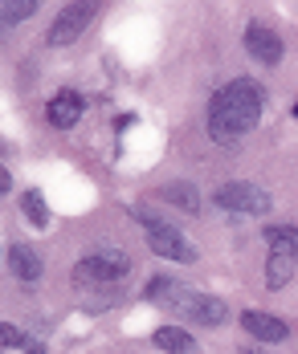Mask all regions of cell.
<instances>
[{
	"mask_svg": "<svg viewBox=\"0 0 298 354\" xmlns=\"http://www.w3.org/2000/svg\"><path fill=\"white\" fill-rule=\"evenodd\" d=\"M261 106H265V94H261L258 82H249V77L229 82L209 102V135L217 142H237L241 135H249L258 127Z\"/></svg>",
	"mask_w": 298,
	"mask_h": 354,
	"instance_id": "1",
	"label": "cell"
},
{
	"mask_svg": "<svg viewBox=\"0 0 298 354\" xmlns=\"http://www.w3.org/2000/svg\"><path fill=\"white\" fill-rule=\"evenodd\" d=\"M143 220V228H148V245L155 257H164V261H176V265H192L196 261V248L188 245L184 232H176L172 224H159L151 212H139Z\"/></svg>",
	"mask_w": 298,
	"mask_h": 354,
	"instance_id": "2",
	"label": "cell"
},
{
	"mask_svg": "<svg viewBox=\"0 0 298 354\" xmlns=\"http://www.w3.org/2000/svg\"><path fill=\"white\" fill-rule=\"evenodd\" d=\"M213 204L225 208V212H245V216H261L270 212V192L258 187V183H245V179H233V183H225L217 187V196H213Z\"/></svg>",
	"mask_w": 298,
	"mask_h": 354,
	"instance_id": "3",
	"label": "cell"
},
{
	"mask_svg": "<svg viewBox=\"0 0 298 354\" xmlns=\"http://www.w3.org/2000/svg\"><path fill=\"white\" fill-rule=\"evenodd\" d=\"M127 269H131V265H127V257H123L119 248H98V252H90V257L74 269V281H98V285L123 281Z\"/></svg>",
	"mask_w": 298,
	"mask_h": 354,
	"instance_id": "4",
	"label": "cell"
},
{
	"mask_svg": "<svg viewBox=\"0 0 298 354\" xmlns=\"http://www.w3.org/2000/svg\"><path fill=\"white\" fill-rule=\"evenodd\" d=\"M94 0H78V4H66L62 12H58V21H53V29H49V45H70L78 41V33L94 21Z\"/></svg>",
	"mask_w": 298,
	"mask_h": 354,
	"instance_id": "5",
	"label": "cell"
},
{
	"mask_svg": "<svg viewBox=\"0 0 298 354\" xmlns=\"http://www.w3.org/2000/svg\"><path fill=\"white\" fill-rule=\"evenodd\" d=\"M168 306H180L188 318L200 322V326H221V322L229 318V310H225L221 297H204V293H188V289H176Z\"/></svg>",
	"mask_w": 298,
	"mask_h": 354,
	"instance_id": "6",
	"label": "cell"
},
{
	"mask_svg": "<svg viewBox=\"0 0 298 354\" xmlns=\"http://www.w3.org/2000/svg\"><path fill=\"white\" fill-rule=\"evenodd\" d=\"M245 49L261 66H278L282 62V37L274 33V29H265V25H249L245 29Z\"/></svg>",
	"mask_w": 298,
	"mask_h": 354,
	"instance_id": "7",
	"label": "cell"
},
{
	"mask_svg": "<svg viewBox=\"0 0 298 354\" xmlns=\"http://www.w3.org/2000/svg\"><path fill=\"white\" fill-rule=\"evenodd\" d=\"M241 330L254 334L258 342H286V338H290V326H286V322L274 318V314H258V310L241 314Z\"/></svg>",
	"mask_w": 298,
	"mask_h": 354,
	"instance_id": "8",
	"label": "cell"
},
{
	"mask_svg": "<svg viewBox=\"0 0 298 354\" xmlns=\"http://www.w3.org/2000/svg\"><path fill=\"white\" fill-rule=\"evenodd\" d=\"M78 118H82V98H78L74 90H62V94L49 102V122L66 131V127H74Z\"/></svg>",
	"mask_w": 298,
	"mask_h": 354,
	"instance_id": "9",
	"label": "cell"
},
{
	"mask_svg": "<svg viewBox=\"0 0 298 354\" xmlns=\"http://www.w3.org/2000/svg\"><path fill=\"white\" fill-rule=\"evenodd\" d=\"M151 342H155L159 351H168V354H192V351H196L192 334L180 330V326H159V330L151 334Z\"/></svg>",
	"mask_w": 298,
	"mask_h": 354,
	"instance_id": "10",
	"label": "cell"
},
{
	"mask_svg": "<svg viewBox=\"0 0 298 354\" xmlns=\"http://www.w3.org/2000/svg\"><path fill=\"white\" fill-rule=\"evenodd\" d=\"M295 269H298L295 257H286V252H270V257H265V285H270V289H282V285L295 277Z\"/></svg>",
	"mask_w": 298,
	"mask_h": 354,
	"instance_id": "11",
	"label": "cell"
},
{
	"mask_svg": "<svg viewBox=\"0 0 298 354\" xmlns=\"http://www.w3.org/2000/svg\"><path fill=\"white\" fill-rule=\"evenodd\" d=\"M8 261H12V273H17L21 281H37L41 277V261L29 245H12L8 248Z\"/></svg>",
	"mask_w": 298,
	"mask_h": 354,
	"instance_id": "12",
	"label": "cell"
},
{
	"mask_svg": "<svg viewBox=\"0 0 298 354\" xmlns=\"http://www.w3.org/2000/svg\"><path fill=\"white\" fill-rule=\"evenodd\" d=\"M265 241H270V252H286V257H295L298 261V228L295 224H278V228H270Z\"/></svg>",
	"mask_w": 298,
	"mask_h": 354,
	"instance_id": "13",
	"label": "cell"
},
{
	"mask_svg": "<svg viewBox=\"0 0 298 354\" xmlns=\"http://www.w3.org/2000/svg\"><path fill=\"white\" fill-rule=\"evenodd\" d=\"M0 346H17V351H29V354H45V342H37L33 334L17 330V326H4L0 322Z\"/></svg>",
	"mask_w": 298,
	"mask_h": 354,
	"instance_id": "14",
	"label": "cell"
},
{
	"mask_svg": "<svg viewBox=\"0 0 298 354\" xmlns=\"http://www.w3.org/2000/svg\"><path fill=\"white\" fill-rule=\"evenodd\" d=\"M21 212H25V220H29L33 228H45V224H49V208H45L41 192H25V196H21Z\"/></svg>",
	"mask_w": 298,
	"mask_h": 354,
	"instance_id": "15",
	"label": "cell"
},
{
	"mask_svg": "<svg viewBox=\"0 0 298 354\" xmlns=\"http://www.w3.org/2000/svg\"><path fill=\"white\" fill-rule=\"evenodd\" d=\"M164 200L180 204L184 212H200V196H196V187H188V183H168V187H164Z\"/></svg>",
	"mask_w": 298,
	"mask_h": 354,
	"instance_id": "16",
	"label": "cell"
},
{
	"mask_svg": "<svg viewBox=\"0 0 298 354\" xmlns=\"http://www.w3.org/2000/svg\"><path fill=\"white\" fill-rule=\"evenodd\" d=\"M37 12V0H4L0 4V21H25Z\"/></svg>",
	"mask_w": 298,
	"mask_h": 354,
	"instance_id": "17",
	"label": "cell"
},
{
	"mask_svg": "<svg viewBox=\"0 0 298 354\" xmlns=\"http://www.w3.org/2000/svg\"><path fill=\"white\" fill-rule=\"evenodd\" d=\"M8 187H12V176H8V171L0 167V192H8Z\"/></svg>",
	"mask_w": 298,
	"mask_h": 354,
	"instance_id": "18",
	"label": "cell"
},
{
	"mask_svg": "<svg viewBox=\"0 0 298 354\" xmlns=\"http://www.w3.org/2000/svg\"><path fill=\"white\" fill-rule=\"evenodd\" d=\"M245 354H261V351H245Z\"/></svg>",
	"mask_w": 298,
	"mask_h": 354,
	"instance_id": "19",
	"label": "cell"
},
{
	"mask_svg": "<svg viewBox=\"0 0 298 354\" xmlns=\"http://www.w3.org/2000/svg\"><path fill=\"white\" fill-rule=\"evenodd\" d=\"M295 118H298V102H295Z\"/></svg>",
	"mask_w": 298,
	"mask_h": 354,
	"instance_id": "20",
	"label": "cell"
}]
</instances>
